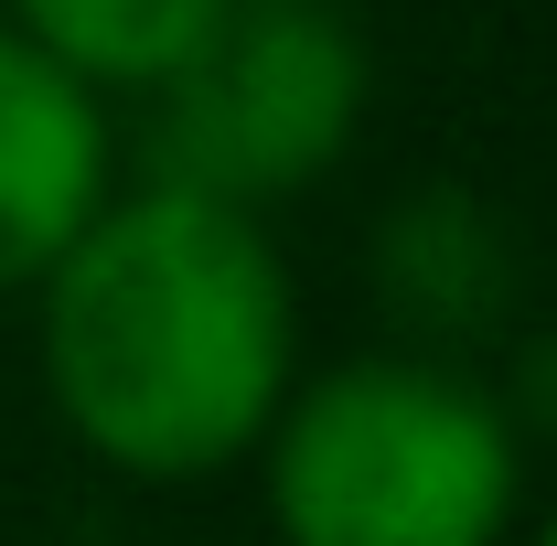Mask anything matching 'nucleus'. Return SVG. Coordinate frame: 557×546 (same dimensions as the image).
Returning a JSON list of instances; mask_svg holds the SVG:
<instances>
[{
  "label": "nucleus",
  "mask_w": 557,
  "mask_h": 546,
  "mask_svg": "<svg viewBox=\"0 0 557 546\" xmlns=\"http://www.w3.org/2000/svg\"><path fill=\"white\" fill-rule=\"evenodd\" d=\"M139 108V172L236 214L322 194L375 108V33L354 0H225L205 44Z\"/></svg>",
  "instance_id": "3"
},
{
  "label": "nucleus",
  "mask_w": 557,
  "mask_h": 546,
  "mask_svg": "<svg viewBox=\"0 0 557 546\" xmlns=\"http://www.w3.org/2000/svg\"><path fill=\"white\" fill-rule=\"evenodd\" d=\"M364 269H375V300H386L397 343H418V353L472 364L525 311V247H515V214L483 183H408L375 214Z\"/></svg>",
  "instance_id": "5"
},
{
  "label": "nucleus",
  "mask_w": 557,
  "mask_h": 546,
  "mask_svg": "<svg viewBox=\"0 0 557 546\" xmlns=\"http://www.w3.org/2000/svg\"><path fill=\"white\" fill-rule=\"evenodd\" d=\"M300 278L269 214L129 183L33 278L44 408L108 482L194 493L258 461L278 397L300 386Z\"/></svg>",
  "instance_id": "1"
},
{
  "label": "nucleus",
  "mask_w": 557,
  "mask_h": 546,
  "mask_svg": "<svg viewBox=\"0 0 557 546\" xmlns=\"http://www.w3.org/2000/svg\"><path fill=\"white\" fill-rule=\"evenodd\" d=\"M525 546H557V504H547V514H536V536H525Z\"/></svg>",
  "instance_id": "7"
},
{
  "label": "nucleus",
  "mask_w": 557,
  "mask_h": 546,
  "mask_svg": "<svg viewBox=\"0 0 557 546\" xmlns=\"http://www.w3.org/2000/svg\"><path fill=\"white\" fill-rule=\"evenodd\" d=\"M0 22L33 54H54L86 97L119 108V97H150L161 75L205 44L225 22V0H0Z\"/></svg>",
  "instance_id": "6"
},
{
  "label": "nucleus",
  "mask_w": 557,
  "mask_h": 546,
  "mask_svg": "<svg viewBox=\"0 0 557 546\" xmlns=\"http://www.w3.org/2000/svg\"><path fill=\"white\" fill-rule=\"evenodd\" d=\"M119 194V119L54 54H33L0 22V300H33V278L86 236V214Z\"/></svg>",
  "instance_id": "4"
},
{
  "label": "nucleus",
  "mask_w": 557,
  "mask_h": 546,
  "mask_svg": "<svg viewBox=\"0 0 557 546\" xmlns=\"http://www.w3.org/2000/svg\"><path fill=\"white\" fill-rule=\"evenodd\" d=\"M258 514L278 546H515L525 429L483 364L364 343L300 364L258 439Z\"/></svg>",
  "instance_id": "2"
}]
</instances>
